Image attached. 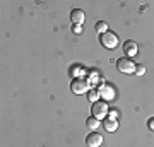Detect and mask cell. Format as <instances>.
I'll list each match as a JSON object with an SVG mask.
<instances>
[{
	"instance_id": "cell-1",
	"label": "cell",
	"mask_w": 154,
	"mask_h": 147,
	"mask_svg": "<svg viewBox=\"0 0 154 147\" xmlns=\"http://www.w3.org/2000/svg\"><path fill=\"white\" fill-rule=\"evenodd\" d=\"M108 111H110V106H108V103L105 99H99V101L93 103V106H91V116H96L98 120H105Z\"/></svg>"
},
{
	"instance_id": "cell-2",
	"label": "cell",
	"mask_w": 154,
	"mask_h": 147,
	"mask_svg": "<svg viewBox=\"0 0 154 147\" xmlns=\"http://www.w3.org/2000/svg\"><path fill=\"white\" fill-rule=\"evenodd\" d=\"M70 89L74 94H86L89 91V81L86 77H74L70 82Z\"/></svg>"
},
{
	"instance_id": "cell-3",
	"label": "cell",
	"mask_w": 154,
	"mask_h": 147,
	"mask_svg": "<svg viewBox=\"0 0 154 147\" xmlns=\"http://www.w3.org/2000/svg\"><path fill=\"white\" fill-rule=\"evenodd\" d=\"M135 67H137V63H134V60L128 57H122L116 60V69L122 74H135Z\"/></svg>"
},
{
	"instance_id": "cell-4",
	"label": "cell",
	"mask_w": 154,
	"mask_h": 147,
	"mask_svg": "<svg viewBox=\"0 0 154 147\" xmlns=\"http://www.w3.org/2000/svg\"><path fill=\"white\" fill-rule=\"evenodd\" d=\"M99 41H101V44L108 50H115L116 46H118V43H120V41H118V36H116L115 33H111V31H106L105 34H101Z\"/></svg>"
},
{
	"instance_id": "cell-5",
	"label": "cell",
	"mask_w": 154,
	"mask_h": 147,
	"mask_svg": "<svg viewBox=\"0 0 154 147\" xmlns=\"http://www.w3.org/2000/svg\"><path fill=\"white\" fill-rule=\"evenodd\" d=\"M86 144H88V147H99L103 144V135L98 133V132H91L86 137Z\"/></svg>"
},
{
	"instance_id": "cell-6",
	"label": "cell",
	"mask_w": 154,
	"mask_h": 147,
	"mask_svg": "<svg viewBox=\"0 0 154 147\" xmlns=\"http://www.w3.org/2000/svg\"><path fill=\"white\" fill-rule=\"evenodd\" d=\"M123 51H125V57H128V58H132V57H135V55L139 53V46L135 41H125L123 43Z\"/></svg>"
},
{
	"instance_id": "cell-7",
	"label": "cell",
	"mask_w": 154,
	"mask_h": 147,
	"mask_svg": "<svg viewBox=\"0 0 154 147\" xmlns=\"http://www.w3.org/2000/svg\"><path fill=\"white\" fill-rule=\"evenodd\" d=\"M70 21H72V24L81 26V24L86 21V14H84L82 9H74V11L70 12Z\"/></svg>"
},
{
	"instance_id": "cell-8",
	"label": "cell",
	"mask_w": 154,
	"mask_h": 147,
	"mask_svg": "<svg viewBox=\"0 0 154 147\" xmlns=\"http://www.w3.org/2000/svg\"><path fill=\"white\" fill-rule=\"evenodd\" d=\"M103 127H105L106 132H115L118 128V120L113 118V116H106L105 120H103Z\"/></svg>"
},
{
	"instance_id": "cell-9",
	"label": "cell",
	"mask_w": 154,
	"mask_h": 147,
	"mask_svg": "<svg viewBox=\"0 0 154 147\" xmlns=\"http://www.w3.org/2000/svg\"><path fill=\"white\" fill-rule=\"evenodd\" d=\"M99 96L105 98V99H113L115 91H113V87H111L110 84H103V86L99 87Z\"/></svg>"
},
{
	"instance_id": "cell-10",
	"label": "cell",
	"mask_w": 154,
	"mask_h": 147,
	"mask_svg": "<svg viewBox=\"0 0 154 147\" xmlns=\"http://www.w3.org/2000/svg\"><path fill=\"white\" fill-rule=\"evenodd\" d=\"M99 121L101 120H98L96 116H89V118H86V125H88V128L91 132H96L99 128Z\"/></svg>"
},
{
	"instance_id": "cell-11",
	"label": "cell",
	"mask_w": 154,
	"mask_h": 147,
	"mask_svg": "<svg viewBox=\"0 0 154 147\" xmlns=\"http://www.w3.org/2000/svg\"><path fill=\"white\" fill-rule=\"evenodd\" d=\"M94 31H96L98 34H105L106 31H108V24H106L105 21H98L96 26H94Z\"/></svg>"
},
{
	"instance_id": "cell-12",
	"label": "cell",
	"mask_w": 154,
	"mask_h": 147,
	"mask_svg": "<svg viewBox=\"0 0 154 147\" xmlns=\"http://www.w3.org/2000/svg\"><path fill=\"white\" fill-rule=\"evenodd\" d=\"M99 91H94V89H91V91H88V99L91 101V103H96V101H99Z\"/></svg>"
},
{
	"instance_id": "cell-13",
	"label": "cell",
	"mask_w": 154,
	"mask_h": 147,
	"mask_svg": "<svg viewBox=\"0 0 154 147\" xmlns=\"http://www.w3.org/2000/svg\"><path fill=\"white\" fill-rule=\"evenodd\" d=\"M135 74H137V75H142V74H146V67L140 65V63H137V67H135Z\"/></svg>"
},
{
	"instance_id": "cell-14",
	"label": "cell",
	"mask_w": 154,
	"mask_h": 147,
	"mask_svg": "<svg viewBox=\"0 0 154 147\" xmlns=\"http://www.w3.org/2000/svg\"><path fill=\"white\" fill-rule=\"evenodd\" d=\"M81 70H82V69H81V67H79V65H75V67H74V69H72V74H74V75H75V77H81V75H79V74H81Z\"/></svg>"
},
{
	"instance_id": "cell-15",
	"label": "cell",
	"mask_w": 154,
	"mask_h": 147,
	"mask_svg": "<svg viewBox=\"0 0 154 147\" xmlns=\"http://www.w3.org/2000/svg\"><path fill=\"white\" fill-rule=\"evenodd\" d=\"M147 127H149V130H154V116H151L147 120Z\"/></svg>"
}]
</instances>
